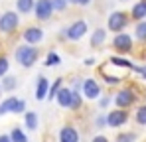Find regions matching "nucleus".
Wrapping results in <instances>:
<instances>
[{
	"label": "nucleus",
	"mask_w": 146,
	"mask_h": 142,
	"mask_svg": "<svg viewBox=\"0 0 146 142\" xmlns=\"http://www.w3.org/2000/svg\"><path fill=\"white\" fill-rule=\"evenodd\" d=\"M8 134H10V140L12 142H28V136H26V132L20 126H14Z\"/></svg>",
	"instance_id": "obj_21"
},
{
	"label": "nucleus",
	"mask_w": 146,
	"mask_h": 142,
	"mask_svg": "<svg viewBox=\"0 0 146 142\" xmlns=\"http://www.w3.org/2000/svg\"><path fill=\"white\" fill-rule=\"evenodd\" d=\"M97 101H99V109H103V111H105V109H107V107L111 105L113 97H103V95H101V97H99Z\"/></svg>",
	"instance_id": "obj_32"
},
{
	"label": "nucleus",
	"mask_w": 146,
	"mask_h": 142,
	"mask_svg": "<svg viewBox=\"0 0 146 142\" xmlns=\"http://www.w3.org/2000/svg\"><path fill=\"white\" fill-rule=\"evenodd\" d=\"M91 47H101L105 42H107V30L105 28H97L93 34H91Z\"/></svg>",
	"instance_id": "obj_15"
},
{
	"label": "nucleus",
	"mask_w": 146,
	"mask_h": 142,
	"mask_svg": "<svg viewBox=\"0 0 146 142\" xmlns=\"http://www.w3.org/2000/svg\"><path fill=\"white\" fill-rule=\"evenodd\" d=\"M20 26V16L16 10H8L0 14V34H14Z\"/></svg>",
	"instance_id": "obj_3"
},
{
	"label": "nucleus",
	"mask_w": 146,
	"mask_h": 142,
	"mask_svg": "<svg viewBox=\"0 0 146 142\" xmlns=\"http://www.w3.org/2000/svg\"><path fill=\"white\" fill-rule=\"evenodd\" d=\"M87 32H89L87 20H75L67 28L61 30V38H65L67 42H79V40H83L87 36Z\"/></svg>",
	"instance_id": "obj_2"
},
{
	"label": "nucleus",
	"mask_w": 146,
	"mask_h": 142,
	"mask_svg": "<svg viewBox=\"0 0 146 142\" xmlns=\"http://www.w3.org/2000/svg\"><path fill=\"white\" fill-rule=\"evenodd\" d=\"M81 91H83V99H87V101H97L99 97H101V85H99L97 79L87 77V79H83Z\"/></svg>",
	"instance_id": "obj_6"
},
{
	"label": "nucleus",
	"mask_w": 146,
	"mask_h": 142,
	"mask_svg": "<svg viewBox=\"0 0 146 142\" xmlns=\"http://www.w3.org/2000/svg\"><path fill=\"white\" fill-rule=\"evenodd\" d=\"M95 126L97 128H107V113H99L95 117Z\"/></svg>",
	"instance_id": "obj_31"
},
{
	"label": "nucleus",
	"mask_w": 146,
	"mask_h": 142,
	"mask_svg": "<svg viewBox=\"0 0 146 142\" xmlns=\"http://www.w3.org/2000/svg\"><path fill=\"white\" fill-rule=\"evenodd\" d=\"M93 0H77V6H89Z\"/></svg>",
	"instance_id": "obj_36"
},
{
	"label": "nucleus",
	"mask_w": 146,
	"mask_h": 142,
	"mask_svg": "<svg viewBox=\"0 0 146 142\" xmlns=\"http://www.w3.org/2000/svg\"><path fill=\"white\" fill-rule=\"evenodd\" d=\"M61 109H69L71 107V89L69 87H59V91H57V95H55V99H53Z\"/></svg>",
	"instance_id": "obj_12"
},
{
	"label": "nucleus",
	"mask_w": 146,
	"mask_h": 142,
	"mask_svg": "<svg viewBox=\"0 0 146 142\" xmlns=\"http://www.w3.org/2000/svg\"><path fill=\"white\" fill-rule=\"evenodd\" d=\"M2 79V83H0V87H2V91L4 93H12L16 87H18V79L14 77V75H4V77H0Z\"/></svg>",
	"instance_id": "obj_16"
},
{
	"label": "nucleus",
	"mask_w": 146,
	"mask_h": 142,
	"mask_svg": "<svg viewBox=\"0 0 146 142\" xmlns=\"http://www.w3.org/2000/svg\"><path fill=\"white\" fill-rule=\"evenodd\" d=\"M57 140L59 142H79L81 136H79V130L71 126V124H65L59 128V134H57Z\"/></svg>",
	"instance_id": "obj_11"
},
{
	"label": "nucleus",
	"mask_w": 146,
	"mask_h": 142,
	"mask_svg": "<svg viewBox=\"0 0 146 142\" xmlns=\"http://www.w3.org/2000/svg\"><path fill=\"white\" fill-rule=\"evenodd\" d=\"M134 120H136L140 126H146V105H142V107H138V109H136Z\"/></svg>",
	"instance_id": "obj_26"
},
{
	"label": "nucleus",
	"mask_w": 146,
	"mask_h": 142,
	"mask_svg": "<svg viewBox=\"0 0 146 142\" xmlns=\"http://www.w3.org/2000/svg\"><path fill=\"white\" fill-rule=\"evenodd\" d=\"M91 142H109V138H107V136H103V134H99V136H95Z\"/></svg>",
	"instance_id": "obj_34"
},
{
	"label": "nucleus",
	"mask_w": 146,
	"mask_h": 142,
	"mask_svg": "<svg viewBox=\"0 0 146 142\" xmlns=\"http://www.w3.org/2000/svg\"><path fill=\"white\" fill-rule=\"evenodd\" d=\"M126 120H128V113L124 111V109H115V111H109L107 113V126L109 128H121L126 124Z\"/></svg>",
	"instance_id": "obj_8"
},
{
	"label": "nucleus",
	"mask_w": 146,
	"mask_h": 142,
	"mask_svg": "<svg viewBox=\"0 0 146 142\" xmlns=\"http://www.w3.org/2000/svg\"><path fill=\"white\" fill-rule=\"evenodd\" d=\"M18 101V97H6L2 103H0V117H4V115H8V113H12V109H14V103Z\"/></svg>",
	"instance_id": "obj_19"
},
{
	"label": "nucleus",
	"mask_w": 146,
	"mask_h": 142,
	"mask_svg": "<svg viewBox=\"0 0 146 142\" xmlns=\"http://www.w3.org/2000/svg\"><path fill=\"white\" fill-rule=\"evenodd\" d=\"M61 85H63V79H61V77L53 79V83H49V89H48V95H46V99H48V101H53Z\"/></svg>",
	"instance_id": "obj_20"
},
{
	"label": "nucleus",
	"mask_w": 146,
	"mask_h": 142,
	"mask_svg": "<svg viewBox=\"0 0 146 142\" xmlns=\"http://www.w3.org/2000/svg\"><path fill=\"white\" fill-rule=\"evenodd\" d=\"M85 65H87V67L95 65V57H87V59H85Z\"/></svg>",
	"instance_id": "obj_35"
},
{
	"label": "nucleus",
	"mask_w": 146,
	"mask_h": 142,
	"mask_svg": "<svg viewBox=\"0 0 146 142\" xmlns=\"http://www.w3.org/2000/svg\"><path fill=\"white\" fill-rule=\"evenodd\" d=\"M0 142H12L10 140V134H0Z\"/></svg>",
	"instance_id": "obj_37"
},
{
	"label": "nucleus",
	"mask_w": 146,
	"mask_h": 142,
	"mask_svg": "<svg viewBox=\"0 0 146 142\" xmlns=\"http://www.w3.org/2000/svg\"><path fill=\"white\" fill-rule=\"evenodd\" d=\"M126 26H128V14H126V12L115 10V12L109 14V20H107V30H109V32L119 34V32H122Z\"/></svg>",
	"instance_id": "obj_4"
},
{
	"label": "nucleus",
	"mask_w": 146,
	"mask_h": 142,
	"mask_svg": "<svg viewBox=\"0 0 146 142\" xmlns=\"http://www.w3.org/2000/svg\"><path fill=\"white\" fill-rule=\"evenodd\" d=\"M51 6H53V12H65L69 8V2L67 0H51Z\"/></svg>",
	"instance_id": "obj_27"
},
{
	"label": "nucleus",
	"mask_w": 146,
	"mask_h": 142,
	"mask_svg": "<svg viewBox=\"0 0 146 142\" xmlns=\"http://www.w3.org/2000/svg\"><path fill=\"white\" fill-rule=\"evenodd\" d=\"M130 18L134 20V22H138V20H146V4L140 0V2H136L134 6H132V10H130Z\"/></svg>",
	"instance_id": "obj_17"
},
{
	"label": "nucleus",
	"mask_w": 146,
	"mask_h": 142,
	"mask_svg": "<svg viewBox=\"0 0 146 142\" xmlns=\"http://www.w3.org/2000/svg\"><path fill=\"white\" fill-rule=\"evenodd\" d=\"M113 49H115L117 53H121V55L130 53V51H132V36H128V34H124V32L115 34V38H113Z\"/></svg>",
	"instance_id": "obj_5"
},
{
	"label": "nucleus",
	"mask_w": 146,
	"mask_h": 142,
	"mask_svg": "<svg viewBox=\"0 0 146 142\" xmlns=\"http://www.w3.org/2000/svg\"><path fill=\"white\" fill-rule=\"evenodd\" d=\"M0 95H2V87H0Z\"/></svg>",
	"instance_id": "obj_39"
},
{
	"label": "nucleus",
	"mask_w": 146,
	"mask_h": 142,
	"mask_svg": "<svg viewBox=\"0 0 146 142\" xmlns=\"http://www.w3.org/2000/svg\"><path fill=\"white\" fill-rule=\"evenodd\" d=\"M134 38L138 42H146V20H138L136 28H134Z\"/></svg>",
	"instance_id": "obj_22"
},
{
	"label": "nucleus",
	"mask_w": 146,
	"mask_h": 142,
	"mask_svg": "<svg viewBox=\"0 0 146 142\" xmlns=\"http://www.w3.org/2000/svg\"><path fill=\"white\" fill-rule=\"evenodd\" d=\"M14 59L18 65H22L24 69H30L38 63L40 59V47L32 46V44H20V46L14 49Z\"/></svg>",
	"instance_id": "obj_1"
},
{
	"label": "nucleus",
	"mask_w": 146,
	"mask_h": 142,
	"mask_svg": "<svg viewBox=\"0 0 146 142\" xmlns=\"http://www.w3.org/2000/svg\"><path fill=\"white\" fill-rule=\"evenodd\" d=\"M142 2H144V4H146V0H142Z\"/></svg>",
	"instance_id": "obj_40"
},
{
	"label": "nucleus",
	"mask_w": 146,
	"mask_h": 142,
	"mask_svg": "<svg viewBox=\"0 0 146 142\" xmlns=\"http://www.w3.org/2000/svg\"><path fill=\"white\" fill-rule=\"evenodd\" d=\"M115 142H136V134L134 132H121Z\"/></svg>",
	"instance_id": "obj_29"
},
{
	"label": "nucleus",
	"mask_w": 146,
	"mask_h": 142,
	"mask_svg": "<svg viewBox=\"0 0 146 142\" xmlns=\"http://www.w3.org/2000/svg\"><path fill=\"white\" fill-rule=\"evenodd\" d=\"M69 2V6H77V0H67Z\"/></svg>",
	"instance_id": "obj_38"
},
{
	"label": "nucleus",
	"mask_w": 146,
	"mask_h": 142,
	"mask_svg": "<svg viewBox=\"0 0 146 142\" xmlns=\"http://www.w3.org/2000/svg\"><path fill=\"white\" fill-rule=\"evenodd\" d=\"M71 89V87H69ZM81 105H83V97H81V91H75L71 89V111H77V109H81Z\"/></svg>",
	"instance_id": "obj_25"
},
{
	"label": "nucleus",
	"mask_w": 146,
	"mask_h": 142,
	"mask_svg": "<svg viewBox=\"0 0 146 142\" xmlns=\"http://www.w3.org/2000/svg\"><path fill=\"white\" fill-rule=\"evenodd\" d=\"M26 113V101L24 99H18L14 103V109H12V115H24Z\"/></svg>",
	"instance_id": "obj_28"
},
{
	"label": "nucleus",
	"mask_w": 146,
	"mask_h": 142,
	"mask_svg": "<svg viewBox=\"0 0 146 142\" xmlns=\"http://www.w3.org/2000/svg\"><path fill=\"white\" fill-rule=\"evenodd\" d=\"M103 75H105V83H109V85H119V83H121V77H113V75H107L105 71H103Z\"/></svg>",
	"instance_id": "obj_33"
},
{
	"label": "nucleus",
	"mask_w": 146,
	"mask_h": 142,
	"mask_svg": "<svg viewBox=\"0 0 146 142\" xmlns=\"http://www.w3.org/2000/svg\"><path fill=\"white\" fill-rule=\"evenodd\" d=\"M61 63V57H59V53L57 51H48V55H46V67H55V65H59Z\"/></svg>",
	"instance_id": "obj_24"
},
{
	"label": "nucleus",
	"mask_w": 146,
	"mask_h": 142,
	"mask_svg": "<svg viewBox=\"0 0 146 142\" xmlns=\"http://www.w3.org/2000/svg\"><path fill=\"white\" fill-rule=\"evenodd\" d=\"M111 65H115V67H126V69H132L134 67V63L132 61H128V59H124V57H119V55H115V57H111V61H109Z\"/></svg>",
	"instance_id": "obj_23"
},
{
	"label": "nucleus",
	"mask_w": 146,
	"mask_h": 142,
	"mask_svg": "<svg viewBox=\"0 0 146 142\" xmlns=\"http://www.w3.org/2000/svg\"><path fill=\"white\" fill-rule=\"evenodd\" d=\"M49 89V79L40 75L38 81H36V101H46V95Z\"/></svg>",
	"instance_id": "obj_13"
},
{
	"label": "nucleus",
	"mask_w": 146,
	"mask_h": 142,
	"mask_svg": "<svg viewBox=\"0 0 146 142\" xmlns=\"http://www.w3.org/2000/svg\"><path fill=\"white\" fill-rule=\"evenodd\" d=\"M10 71V61L6 55H0V77H4L6 73Z\"/></svg>",
	"instance_id": "obj_30"
},
{
	"label": "nucleus",
	"mask_w": 146,
	"mask_h": 142,
	"mask_svg": "<svg viewBox=\"0 0 146 142\" xmlns=\"http://www.w3.org/2000/svg\"><path fill=\"white\" fill-rule=\"evenodd\" d=\"M44 38H46V32L40 26H28L24 32H22V40H24L26 44H32V46L42 44Z\"/></svg>",
	"instance_id": "obj_9"
},
{
	"label": "nucleus",
	"mask_w": 146,
	"mask_h": 142,
	"mask_svg": "<svg viewBox=\"0 0 146 142\" xmlns=\"http://www.w3.org/2000/svg\"><path fill=\"white\" fill-rule=\"evenodd\" d=\"M134 101H136V95H134V91H132L130 87L121 89L119 93L115 95V105H117L119 109H128V107H132Z\"/></svg>",
	"instance_id": "obj_10"
},
{
	"label": "nucleus",
	"mask_w": 146,
	"mask_h": 142,
	"mask_svg": "<svg viewBox=\"0 0 146 142\" xmlns=\"http://www.w3.org/2000/svg\"><path fill=\"white\" fill-rule=\"evenodd\" d=\"M36 0H16V12L18 14H32Z\"/></svg>",
	"instance_id": "obj_18"
},
{
	"label": "nucleus",
	"mask_w": 146,
	"mask_h": 142,
	"mask_svg": "<svg viewBox=\"0 0 146 142\" xmlns=\"http://www.w3.org/2000/svg\"><path fill=\"white\" fill-rule=\"evenodd\" d=\"M24 126L28 130H38V126H40V117H38L36 111L24 113Z\"/></svg>",
	"instance_id": "obj_14"
},
{
	"label": "nucleus",
	"mask_w": 146,
	"mask_h": 142,
	"mask_svg": "<svg viewBox=\"0 0 146 142\" xmlns=\"http://www.w3.org/2000/svg\"><path fill=\"white\" fill-rule=\"evenodd\" d=\"M34 16L40 22H48L49 18L53 16L51 0H36V4H34Z\"/></svg>",
	"instance_id": "obj_7"
}]
</instances>
